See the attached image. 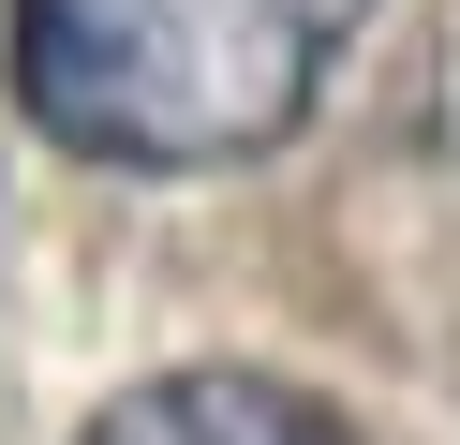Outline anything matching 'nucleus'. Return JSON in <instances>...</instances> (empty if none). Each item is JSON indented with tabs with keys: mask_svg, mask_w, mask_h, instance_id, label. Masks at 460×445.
Segmentation results:
<instances>
[{
	"mask_svg": "<svg viewBox=\"0 0 460 445\" xmlns=\"http://www.w3.org/2000/svg\"><path fill=\"white\" fill-rule=\"evenodd\" d=\"M371 0H15V104L75 164H238L282 148Z\"/></svg>",
	"mask_w": 460,
	"mask_h": 445,
	"instance_id": "1",
	"label": "nucleus"
},
{
	"mask_svg": "<svg viewBox=\"0 0 460 445\" xmlns=\"http://www.w3.org/2000/svg\"><path fill=\"white\" fill-rule=\"evenodd\" d=\"M75 445H357V415L282 371H149L90 415Z\"/></svg>",
	"mask_w": 460,
	"mask_h": 445,
	"instance_id": "2",
	"label": "nucleus"
}]
</instances>
